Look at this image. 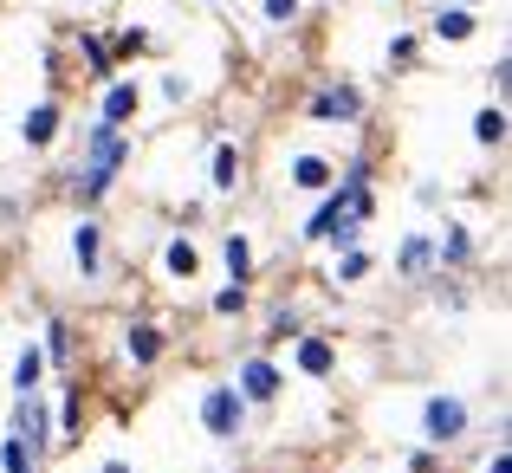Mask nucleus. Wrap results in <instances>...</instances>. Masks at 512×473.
Returning a JSON list of instances; mask_svg holds the SVG:
<instances>
[{
	"label": "nucleus",
	"mask_w": 512,
	"mask_h": 473,
	"mask_svg": "<svg viewBox=\"0 0 512 473\" xmlns=\"http://www.w3.org/2000/svg\"><path fill=\"white\" fill-rule=\"evenodd\" d=\"M130 162H137V137L98 124V117H85V130H78V156H72V169L59 175L72 214H104V201L117 195V182H124Z\"/></svg>",
	"instance_id": "1"
},
{
	"label": "nucleus",
	"mask_w": 512,
	"mask_h": 473,
	"mask_svg": "<svg viewBox=\"0 0 512 473\" xmlns=\"http://www.w3.org/2000/svg\"><path fill=\"white\" fill-rule=\"evenodd\" d=\"M305 124H325V130H363L370 124V91L357 78H312L299 98Z\"/></svg>",
	"instance_id": "2"
},
{
	"label": "nucleus",
	"mask_w": 512,
	"mask_h": 473,
	"mask_svg": "<svg viewBox=\"0 0 512 473\" xmlns=\"http://www.w3.org/2000/svg\"><path fill=\"white\" fill-rule=\"evenodd\" d=\"M169 350H175V331L156 312H130L124 324H117V363H124L130 376H150V370H163L169 363Z\"/></svg>",
	"instance_id": "3"
},
{
	"label": "nucleus",
	"mask_w": 512,
	"mask_h": 473,
	"mask_svg": "<svg viewBox=\"0 0 512 473\" xmlns=\"http://www.w3.org/2000/svg\"><path fill=\"white\" fill-rule=\"evenodd\" d=\"M195 422H201V435H208L214 448H240V441H247L253 409L240 402V389L221 376V383H208V389L195 396Z\"/></svg>",
	"instance_id": "4"
},
{
	"label": "nucleus",
	"mask_w": 512,
	"mask_h": 473,
	"mask_svg": "<svg viewBox=\"0 0 512 473\" xmlns=\"http://www.w3.org/2000/svg\"><path fill=\"white\" fill-rule=\"evenodd\" d=\"M415 428H422V448L448 454L467 441V428H474V402L454 396V389H435V396H422V409H415Z\"/></svg>",
	"instance_id": "5"
},
{
	"label": "nucleus",
	"mask_w": 512,
	"mask_h": 473,
	"mask_svg": "<svg viewBox=\"0 0 512 473\" xmlns=\"http://www.w3.org/2000/svg\"><path fill=\"white\" fill-rule=\"evenodd\" d=\"M227 383L240 389V402H247V409H273V402H286V363H279L273 350L247 344L234 357V370H227Z\"/></svg>",
	"instance_id": "6"
},
{
	"label": "nucleus",
	"mask_w": 512,
	"mask_h": 473,
	"mask_svg": "<svg viewBox=\"0 0 512 473\" xmlns=\"http://www.w3.org/2000/svg\"><path fill=\"white\" fill-rule=\"evenodd\" d=\"M65 260H72L78 286H104V279H111V234H104L98 214H72V227H65Z\"/></svg>",
	"instance_id": "7"
},
{
	"label": "nucleus",
	"mask_w": 512,
	"mask_h": 473,
	"mask_svg": "<svg viewBox=\"0 0 512 473\" xmlns=\"http://www.w3.org/2000/svg\"><path fill=\"white\" fill-rule=\"evenodd\" d=\"M7 435L20 441L26 454H33L39 467L59 454V435H52V396L39 389V396H13V415H7Z\"/></svg>",
	"instance_id": "8"
},
{
	"label": "nucleus",
	"mask_w": 512,
	"mask_h": 473,
	"mask_svg": "<svg viewBox=\"0 0 512 473\" xmlns=\"http://www.w3.org/2000/svg\"><path fill=\"white\" fill-rule=\"evenodd\" d=\"M143 104H150V91H143V78L137 72H111L98 85V124H111V130H137V117H143Z\"/></svg>",
	"instance_id": "9"
},
{
	"label": "nucleus",
	"mask_w": 512,
	"mask_h": 473,
	"mask_svg": "<svg viewBox=\"0 0 512 473\" xmlns=\"http://www.w3.org/2000/svg\"><path fill=\"white\" fill-rule=\"evenodd\" d=\"M480 260H487V247H480V234L467 221H441L435 234V273L441 279H474Z\"/></svg>",
	"instance_id": "10"
},
{
	"label": "nucleus",
	"mask_w": 512,
	"mask_h": 473,
	"mask_svg": "<svg viewBox=\"0 0 512 473\" xmlns=\"http://www.w3.org/2000/svg\"><path fill=\"white\" fill-rule=\"evenodd\" d=\"M156 273H163L169 286H195V279L208 273V247L175 227V234H163V247H156Z\"/></svg>",
	"instance_id": "11"
},
{
	"label": "nucleus",
	"mask_w": 512,
	"mask_h": 473,
	"mask_svg": "<svg viewBox=\"0 0 512 473\" xmlns=\"http://www.w3.org/2000/svg\"><path fill=\"white\" fill-rule=\"evenodd\" d=\"M59 137H65V98H59V91H46V98H33V104H26V117H20V150L26 156H46Z\"/></svg>",
	"instance_id": "12"
},
{
	"label": "nucleus",
	"mask_w": 512,
	"mask_h": 473,
	"mask_svg": "<svg viewBox=\"0 0 512 473\" xmlns=\"http://www.w3.org/2000/svg\"><path fill=\"white\" fill-rule=\"evenodd\" d=\"M389 279H396V286H415V292L435 279V234H428V227H415V234L396 240V253H389Z\"/></svg>",
	"instance_id": "13"
},
{
	"label": "nucleus",
	"mask_w": 512,
	"mask_h": 473,
	"mask_svg": "<svg viewBox=\"0 0 512 473\" xmlns=\"http://www.w3.org/2000/svg\"><path fill=\"white\" fill-rule=\"evenodd\" d=\"M292 370H299L305 376V383H331V376H338V337H331V331H318V324H312V331H299V337H292Z\"/></svg>",
	"instance_id": "14"
},
{
	"label": "nucleus",
	"mask_w": 512,
	"mask_h": 473,
	"mask_svg": "<svg viewBox=\"0 0 512 473\" xmlns=\"http://www.w3.org/2000/svg\"><path fill=\"white\" fill-rule=\"evenodd\" d=\"M247 188V156H240L234 137H214L208 143V201H234Z\"/></svg>",
	"instance_id": "15"
},
{
	"label": "nucleus",
	"mask_w": 512,
	"mask_h": 473,
	"mask_svg": "<svg viewBox=\"0 0 512 473\" xmlns=\"http://www.w3.org/2000/svg\"><path fill=\"white\" fill-rule=\"evenodd\" d=\"M214 260H221V273L234 279V286H260V253H253V234H247V227L214 234Z\"/></svg>",
	"instance_id": "16"
},
{
	"label": "nucleus",
	"mask_w": 512,
	"mask_h": 473,
	"mask_svg": "<svg viewBox=\"0 0 512 473\" xmlns=\"http://www.w3.org/2000/svg\"><path fill=\"white\" fill-rule=\"evenodd\" d=\"M338 182V162L331 156H318V150H292L286 156V195H325V188Z\"/></svg>",
	"instance_id": "17"
},
{
	"label": "nucleus",
	"mask_w": 512,
	"mask_h": 473,
	"mask_svg": "<svg viewBox=\"0 0 512 473\" xmlns=\"http://www.w3.org/2000/svg\"><path fill=\"white\" fill-rule=\"evenodd\" d=\"M52 435H59V454L78 448V435H85V389H78L72 376L52 389Z\"/></svg>",
	"instance_id": "18"
},
{
	"label": "nucleus",
	"mask_w": 512,
	"mask_h": 473,
	"mask_svg": "<svg viewBox=\"0 0 512 473\" xmlns=\"http://www.w3.org/2000/svg\"><path fill=\"white\" fill-rule=\"evenodd\" d=\"M299 331H312V312L299 299H273L266 305V331H260V350H286Z\"/></svg>",
	"instance_id": "19"
},
{
	"label": "nucleus",
	"mask_w": 512,
	"mask_h": 473,
	"mask_svg": "<svg viewBox=\"0 0 512 473\" xmlns=\"http://www.w3.org/2000/svg\"><path fill=\"white\" fill-rule=\"evenodd\" d=\"M383 273V260H376L370 253V240H363V247H344V253H331V286H370V279Z\"/></svg>",
	"instance_id": "20"
},
{
	"label": "nucleus",
	"mask_w": 512,
	"mask_h": 473,
	"mask_svg": "<svg viewBox=\"0 0 512 473\" xmlns=\"http://www.w3.org/2000/svg\"><path fill=\"white\" fill-rule=\"evenodd\" d=\"M39 350H46V376H72V318L52 305L46 312V337H39Z\"/></svg>",
	"instance_id": "21"
},
{
	"label": "nucleus",
	"mask_w": 512,
	"mask_h": 473,
	"mask_svg": "<svg viewBox=\"0 0 512 473\" xmlns=\"http://www.w3.org/2000/svg\"><path fill=\"white\" fill-rule=\"evenodd\" d=\"M480 33V13H467V7H435V20H428V33L422 39H441V46H467V39Z\"/></svg>",
	"instance_id": "22"
},
{
	"label": "nucleus",
	"mask_w": 512,
	"mask_h": 473,
	"mask_svg": "<svg viewBox=\"0 0 512 473\" xmlns=\"http://www.w3.org/2000/svg\"><path fill=\"white\" fill-rule=\"evenodd\" d=\"M39 389H46V350H39V337H26L13 357V396H39Z\"/></svg>",
	"instance_id": "23"
},
{
	"label": "nucleus",
	"mask_w": 512,
	"mask_h": 473,
	"mask_svg": "<svg viewBox=\"0 0 512 473\" xmlns=\"http://www.w3.org/2000/svg\"><path fill=\"white\" fill-rule=\"evenodd\" d=\"M104 39H111V59H117V72H124V65H137L143 52L156 46V33H150V26H137V20H130V26H104Z\"/></svg>",
	"instance_id": "24"
},
{
	"label": "nucleus",
	"mask_w": 512,
	"mask_h": 473,
	"mask_svg": "<svg viewBox=\"0 0 512 473\" xmlns=\"http://www.w3.org/2000/svg\"><path fill=\"white\" fill-rule=\"evenodd\" d=\"M253 312V286H234V279H221V286L208 292V318L214 324H240Z\"/></svg>",
	"instance_id": "25"
},
{
	"label": "nucleus",
	"mask_w": 512,
	"mask_h": 473,
	"mask_svg": "<svg viewBox=\"0 0 512 473\" xmlns=\"http://www.w3.org/2000/svg\"><path fill=\"white\" fill-rule=\"evenodd\" d=\"M78 59H85V78H91V85H104V78L117 72V59H111V39H104V26H85V33H78Z\"/></svg>",
	"instance_id": "26"
},
{
	"label": "nucleus",
	"mask_w": 512,
	"mask_h": 473,
	"mask_svg": "<svg viewBox=\"0 0 512 473\" xmlns=\"http://www.w3.org/2000/svg\"><path fill=\"white\" fill-rule=\"evenodd\" d=\"M506 137H512V117H506V104H480V111H474V143H480V150H493V156H500V150H506Z\"/></svg>",
	"instance_id": "27"
},
{
	"label": "nucleus",
	"mask_w": 512,
	"mask_h": 473,
	"mask_svg": "<svg viewBox=\"0 0 512 473\" xmlns=\"http://www.w3.org/2000/svg\"><path fill=\"white\" fill-rule=\"evenodd\" d=\"M428 299H435V312H448V318H461V312H474V286H467V279H428Z\"/></svg>",
	"instance_id": "28"
},
{
	"label": "nucleus",
	"mask_w": 512,
	"mask_h": 473,
	"mask_svg": "<svg viewBox=\"0 0 512 473\" xmlns=\"http://www.w3.org/2000/svg\"><path fill=\"white\" fill-rule=\"evenodd\" d=\"M260 20L273 26V33H292V26L305 20V0H260Z\"/></svg>",
	"instance_id": "29"
},
{
	"label": "nucleus",
	"mask_w": 512,
	"mask_h": 473,
	"mask_svg": "<svg viewBox=\"0 0 512 473\" xmlns=\"http://www.w3.org/2000/svg\"><path fill=\"white\" fill-rule=\"evenodd\" d=\"M156 98H163L169 111H182V104H195V78H188V72H163V78H156Z\"/></svg>",
	"instance_id": "30"
},
{
	"label": "nucleus",
	"mask_w": 512,
	"mask_h": 473,
	"mask_svg": "<svg viewBox=\"0 0 512 473\" xmlns=\"http://www.w3.org/2000/svg\"><path fill=\"white\" fill-rule=\"evenodd\" d=\"M383 59L396 65V72H409V65L422 59V33H396V39H389V46H383Z\"/></svg>",
	"instance_id": "31"
},
{
	"label": "nucleus",
	"mask_w": 512,
	"mask_h": 473,
	"mask_svg": "<svg viewBox=\"0 0 512 473\" xmlns=\"http://www.w3.org/2000/svg\"><path fill=\"white\" fill-rule=\"evenodd\" d=\"M487 85H493V104H506V91H512V52H493Z\"/></svg>",
	"instance_id": "32"
},
{
	"label": "nucleus",
	"mask_w": 512,
	"mask_h": 473,
	"mask_svg": "<svg viewBox=\"0 0 512 473\" xmlns=\"http://www.w3.org/2000/svg\"><path fill=\"white\" fill-rule=\"evenodd\" d=\"M201 221H208V195H195V201H182V208H175V227H182V234H195Z\"/></svg>",
	"instance_id": "33"
},
{
	"label": "nucleus",
	"mask_w": 512,
	"mask_h": 473,
	"mask_svg": "<svg viewBox=\"0 0 512 473\" xmlns=\"http://www.w3.org/2000/svg\"><path fill=\"white\" fill-rule=\"evenodd\" d=\"M441 461H448V454H435V448H409V473H441Z\"/></svg>",
	"instance_id": "34"
},
{
	"label": "nucleus",
	"mask_w": 512,
	"mask_h": 473,
	"mask_svg": "<svg viewBox=\"0 0 512 473\" xmlns=\"http://www.w3.org/2000/svg\"><path fill=\"white\" fill-rule=\"evenodd\" d=\"M480 473H512V448H506V441H493V454L480 461Z\"/></svg>",
	"instance_id": "35"
},
{
	"label": "nucleus",
	"mask_w": 512,
	"mask_h": 473,
	"mask_svg": "<svg viewBox=\"0 0 512 473\" xmlns=\"http://www.w3.org/2000/svg\"><path fill=\"white\" fill-rule=\"evenodd\" d=\"M415 208H441V182H415Z\"/></svg>",
	"instance_id": "36"
},
{
	"label": "nucleus",
	"mask_w": 512,
	"mask_h": 473,
	"mask_svg": "<svg viewBox=\"0 0 512 473\" xmlns=\"http://www.w3.org/2000/svg\"><path fill=\"white\" fill-rule=\"evenodd\" d=\"M98 473H137V467H130V461H124V454H111V461H104Z\"/></svg>",
	"instance_id": "37"
},
{
	"label": "nucleus",
	"mask_w": 512,
	"mask_h": 473,
	"mask_svg": "<svg viewBox=\"0 0 512 473\" xmlns=\"http://www.w3.org/2000/svg\"><path fill=\"white\" fill-rule=\"evenodd\" d=\"M454 7H467V13H480V7H487V0H454Z\"/></svg>",
	"instance_id": "38"
},
{
	"label": "nucleus",
	"mask_w": 512,
	"mask_h": 473,
	"mask_svg": "<svg viewBox=\"0 0 512 473\" xmlns=\"http://www.w3.org/2000/svg\"><path fill=\"white\" fill-rule=\"evenodd\" d=\"M201 7H227V0H201Z\"/></svg>",
	"instance_id": "39"
},
{
	"label": "nucleus",
	"mask_w": 512,
	"mask_h": 473,
	"mask_svg": "<svg viewBox=\"0 0 512 473\" xmlns=\"http://www.w3.org/2000/svg\"><path fill=\"white\" fill-rule=\"evenodd\" d=\"M383 7H402V0H383Z\"/></svg>",
	"instance_id": "40"
}]
</instances>
